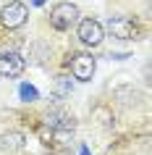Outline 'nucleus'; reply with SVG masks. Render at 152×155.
Here are the masks:
<instances>
[{"label": "nucleus", "instance_id": "1", "mask_svg": "<svg viewBox=\"0 0 152 155\" xmlns=\"http://www.w3.org/2000/svg\"><path fill=\"white\" fill-rule=\"evenodd\" d=\"M76 21H79V5H73V3H58L55 8L50 11V24L58 32L71 29Z\"/></svg>", "mask_w": 152, "mask_h": 155}, {"label": "nucleus", "instance_id": "2", "mask_svg": "<svg viewBox=\"0 0 152 155\" xmlns=\"http://www.w3.org/2000/svg\"><path fill=\"white\" fill-rule=\"evenodd\" d=\"M26 18H29V8H26L24 3H18V0H11L8 5L0 11V21H3V26H8V29L24 26Z\"/></svg>", "mask_w": 152, "mask_h": 155}, {"label": "nucleus", "instance_id": "3", "mask_svg": "<svg viewBox=\"0 0 152 155\" xmlns=\"http://www.w3.org/2000/svg\"><path fill=\"white\" fill-rule=\"evenodd\" d=\"M79 40L87 45V48H97V45H102L105 40V29L100 21L95 18H81L79 21Z\"/></svg>", "mask_w": 152, "mask_h": 155}, {"label": "nucleus", "instance_id": "4", "mask_svg": "<svg viewBox=\"0 0 152 155\" xmlns=\"http://www.w3.org/2000/svg\"><path fill=\"white\" fill-rule=\"evenodd\" d=\"M71 74L73 79H79V82H89L92 76H95V58L89 55V53H73L71 55Z\"/></svg>", "mask_w": 152, "mask_h": 155}, {"label": "nucleus", "instance_id": "5", "mask_svg": "<svg viewBox=\"0 0 152 155\" xmlns=\"http://www.w3.org/2000/svg\"><path fill=\"white\" fill-rule=\"evenodd\" d=\"M108 32L115 40H136V24L126 16H110L108 18Z\"/></svg>", "mask_w": 152, "mask_h": 155}, {"label": "nucleus", "instance_id": "6", "mask_svg": "<svg viewBox=\"0 0 152 155\" xmlns=\"http://www.w3.org/2000/svg\"><path fill=\"white\" fill-rule=\"evenodd\" d=\"M26 68V61L18 53H3L0 55V76H5V79H16L21 76Z\"/></svg>", "mask_w": 152, "mask_h": 155}, {"label": "nucleus", "instance_id": "7", "mask_svg": "<svg viewBox=\"0 0 152 155\" xmlns=\"http://www.w3.org/2000/svg\"><path fill=\"white\" fill-rule=\"evenodd\" d=\"M26 142V137L21 134V131H8V134H0V150L3 153H16V150H21Z\"/></svg>", "mask_w": 152, "mask_h": 155}, {"label": "nucleus", "instance_id": "8", "mask_svg": "<svg viewBox=\"0 0 152 155\" xmlns=\"http://www.w3.org/2000/svg\"><path fill=\"white\" fill-rule=\"evenodd\" d=\"M18 95H21V100H24V103H34V100L40 97V92L34 90L32 84H21V90H18Z\"/></svg>", "mask_w": 152, "mask_h": 155}, {"label": "nucleus", "instance_id": "9", "mask_svg": "<svg viewBox=\"0 0 152 155\" xmlns=\"http://www.w3.org/2000/svg\"><path fill=\"white\" fill-rule=\"evenodd\" d=\"M71 79H66V76H58V92H60V95H68V92H71Z\"/></svg>", "mask_w": 152, "mask_h": 155}, {"label": "nucleus", "instance_id": "10", "mask_svg": "<svg viewBox=\"0 0 152 155\" xmlns=\"http://www.w3.org/2000/svg\"><path fill=\"white\" fill-rule=\"evenodd\" d=\"M32 3H34V5H42V3H45V0H32Z\"/></svg>", "mask_w": 152, "mask_h": 155}]
</instances>
